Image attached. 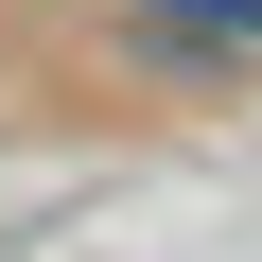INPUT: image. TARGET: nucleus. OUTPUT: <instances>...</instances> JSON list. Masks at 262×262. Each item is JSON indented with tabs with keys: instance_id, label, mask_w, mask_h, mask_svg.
<instances>
[{
	"instance_id": "1",
	"label": "nucleus",
	"mask_w": 262,
	"mask_h": 262,
	"mask_svg": "<svg viewBox=\"0 0 262 262\" xmlns=\"http://www.w3.org/2000/svg\"><path fill=\"white\" fill-rule=\"evenodd\" d=\"M140 35H192V53H262V0H140Z\"/></svg>"
}]
</instances>
